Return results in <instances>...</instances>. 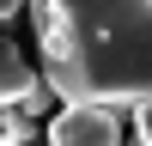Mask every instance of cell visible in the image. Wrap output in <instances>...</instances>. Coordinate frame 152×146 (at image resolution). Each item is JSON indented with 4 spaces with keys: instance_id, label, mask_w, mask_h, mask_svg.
<instances>
[{
    "instance_id": "cell-1",
    "label": "cell",
    "mask_w": 152,
    "mask_h": 146,
    "mask_svg": "<svg viewBox=\"0 0 152 146\" xmlns=\"http://www.w3.org/2000/svg\"><path fill=\"white\" fill-rule=\"evenodd\" d=\"M43 55V85L61 104H152V0H24Z\"/></svg>"
},
{
    "instance_id": "cell-2",
    "label": "cell",
    "mask_w": 152,
    "mask_h": 146,
    "mask_svg": "<svg viewBox=\"0 0 152 146\" xmlns=\"http://www.w3.org/2000/svg\"><path fill=\"white\" fill-rule=\"evenodd\" d=\"M49 146H122V116L104 104H61L49 122Z\"/></svg>"
},
{
    "instance_id": "cell-3",
    "label": "cell",
    "mask_w": 152,
    "mask_h": 146,
    "mask_svg": "<svg viewBox=\"0 0 152 146\" xmlns=\"http://www.w3.org/2000/svg\"><path fill=\"white\" fill-rule=\"evenodd\" d=\"M49 97L55 91L43 85V73H31V61L18 55V43L0 36V110H31V116H43Z\"/></svg>"
},
{
    "instance_id": "cell-4",
    "label": "cell",
    "mask_w": 152,
    "mask_h": 146,
    "mask_svg": "<svg viewBox=\"0 0 152 146\" xmlns=\"http://www.w3.org/2000/svg\"><path fill=\"white\" fill-rule=\"evenodd\" d=\"M134 146H152V104L134 110Z\"/></svg>"
},
{
    "instance_id": "cell-5",
    "label": "cell",
    "mask_w": 152,
    "mask_h": 146,
    "mask_svg": "<svg viewBox=\"0 0 152 146\" xmlns=\"http://www.w3.org/2000/svg\"><path fill=\"white\" fill-rule=\"evenodd\" d=\"M0 146H24V140H6V128H0Z\"/></svg>"
},
{
    "instance_id": "cell-6",
    "label": "cell",
    "mask_w": 152,
    "mask_h": 146,
    "mask_svg": "<svg viewBox=\"0 0 152 146\" xmlns=\"http://www.w3.org/2000/svg\"><path fill=\"white\" fill-rule=\"evenodd\" d=\"M24 146H31V140H24Z\"/></svg>"
}]
</instances>
